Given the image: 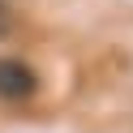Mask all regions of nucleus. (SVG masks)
Segmentation results:
<instances>
[{
	"instance_id": "2",
	"label": "nucleus",
	"mask_w": 133,
	"mask_h": 133,
	"mask_svg": "<svg viewBox=\"0 0 133 133\" xmlns=\"http://www.w3.org/2000/svg\"><path fill=\"white\" fill-rule=\"evenodd\" d=\"M9 26H13V13L4 9V0H0V35H4V30H9Z\"/></svg>"
},
{
	"instance_id": "1",
	"label": "nucleus",
	"mask_w": 133,
	"mask_h": 133,
	"mask_svg": "<svg viewBox=\"0 0 133 133\" xmlns=\"http://www.w3.org/2000/svg\"><path fill=\"white\" fill-rule=\"evenodd\" d=\"M35 90H39V77L30 64H22L17 56H0V99L17 103V99H30Z\"/></svg>"
}]
</instances>
